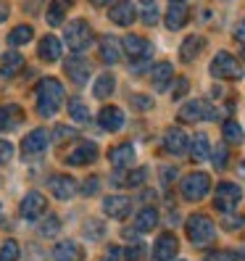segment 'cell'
<instances>
[{"instance_id": "obj_55", "label": "cell", "mask_w": 245, "mask_h": 261, "mask_svg": "<svg viewBox=\"0 0 245 261\" xmlns=\"http://www.w3.org/2000/svg\"><path fill=\"white\" fill-rule=\"evenodd\" d=\"M143 3H153V0H143Z\"/></svg>"}, {"instance_id": "obj_46", "label": "cell", "mask_w": 245, "mask_h": 261, "mask_svg": "<svg viewBox=\"0 0 245 261\" xmlns=\"http://www.w3.org/2000/svg\"><path fill=\"white\" fill-rule=\"evenodd\" d=\"M53 135H56V140H61V143H64V140H69V137H76V129H69V127H58Z\"/></svg>"}, {"instance_id": "obj_25", "label": "cell", "mask_w": 245, "mask_h": 261, "mask_svg": "<svg viewBox=\"0 0 245 261\" xmlns=\"http://www.w3.org/2000/svg\"><path fill=\"white\" fill-rule=\"evenodd\" d=\"M100 58H103V64H119L121 61V42L111 35H105L100 40Z\"/></svg>"}, {"instance_id": "obj_10", "label": "cell", "mask_w": 245, "mask_h": 261, "mask_svg": "<svg viewBox=\"0 0 245 261\" xmlns=\"http://www.w3.org/2000/svg\"><path fill=\"white\" fill-rule=\"evenodd\" d=\"M164 148L174 153V156H182V153L190 150V137L182 127H169L164 132Z\"/></svg>"}, {"instance_id": "obj_29", "label": "cell", "mask_w": 245, "mask_h": 261, "mask_svg": "<svg viewBox=\"0 0 245 261\" xmlns=\"http://www.w3.org/2000/svg\"><path fill=\"white\" fill-rule=\"evenodd\" d=\"M21 66H24V56L19 50H8V53H3V61H0V74L13 76V74H19Z\"/></svg>"}, {"instance_id": "obj_6", "label": "cell", "mask_w": 245, "mask_h": 261, "mask_svg": "<svg viewBox=\"0 0 245 261\" xmlns=\"http://www.w3.org/2000/svg\"><path fill=\"white\" fill-rule=\"evenodd\" d=\"M240 201H242V190L235 185V182H222V185H216L213 208H219L222 214H232Z\"/></svg>"}, {"instance_id": "obj_18", "label": "cell", "mask_w": 245, "mask_h": 261, "mask_svg": "<svg viewBox=\"0 0 245 261\" xmlns=\"http://www.w3.org/2000/svg\"><path fill=\"white\" fill-rule=\"evenodd\" d=\"M150 45H148V40H143V37H137V35H127L124 40H121V53H127L132 61H140V58H145V56H150Z\"/></svg>"}, {"instance_id": "obj_38", "label": "cell", "mask_w": 245, "mask_h": 261, "mask_svg": "<svg viewBox=\"0 0 245 261\" xmlns=\"http://www.w3.org/2000/svg\"><path fill=\"white\" fill-rule=\"evenodd\" d=\"M208 156L213 159V164H216V169H224V164H227V145H216Z\"/></svg>"}, {"instance_id": "obj_3", "label": "cell", "mask_w": 245, "mask_h": 261, "mask_svg": "<svg viewBox=\"0 0 245 261\" xmlns=\"http://www.w3.org/2000/svg\"><path fill=\"white\" fill-rule=\"evenodd\" d=\"M187 238L193 245H208L213 238H216V224H213L206 214H193L187 217Z\"/></svg>"}, {"instance_id": "obj_43", "label": "cell", "mask_w": 245, "mask_h": 261, "mask_svg": "<svg viewBox=\"0 0 245 261\" xmlns=\"http://www.w3.org/2000/svg\"><path fill=\"white\" fill-rule=\"evenodd\" d=\"M98 185H100V179H98V177H90L85 185H82V195H87V198L95 195V193H98Z\"/></svg>"}, {"instance_id": "obj_53", "label": "cell", "mask_w": 245, "mask_h": 261, "mask_svg": "<svg viewBox=\"0 0 245 261\" xmlns=\"http://www.w3.org/2000/svg\"><path fill=\"white\" fill-rule=\"evenodd\" d=\"M237 258H245V248H242V253H237Z\"/></svg>"}, {"instance_id": "obj_5", "label": "cell", "mask_w": 245, "mask_h": 261, "mask_svg": "<svg viewBox=\"0 0 245 261\" xmlns=\"http://www.w3.org/2000/svg\"><path fill=\"white\" fill-rule=\"evenodd\" d=\"M208 71H211V76H216V80H240L242 76L240 61L232 53H227V50H219L216 56H213Z\"/></svg>"}, {"instance_id": "obj_41", "label": "cell", "mask_w": 245, "mask_h": 261, "mask_svg": "<svg viewBox=\"0 0 245 261\" xmlns=\"http://www.w3.org/2000/svg\"><path fill=\"white\" fill-rule=\"evenodd\" d=\"M143 251H145V245L134 243V245H129V248L124 251V258L127 261H137V258H143Z\"/></svg>"}, {"instance_id": "obj_12", "label": "cell", "mask_w": 245, "mask_h": 261, "mask_svg": "<svg viewBox=\"0 0 245 261\" xmlns=\"http://www.w3.org/2000/svg\"><path fill=\"white\" fill-rule=\"evenodd\" d=\"M45 208H48V201H45V195L37 193V190L26 193L24 201H21V206H19V211H21L24 219H40L42 214H45Z\"/></svg>"}, {"instance_id": "obj_24", "label": "cell", "mask_w": 245, "mask_h": 261, "mask_svg": "<svg viewBox=\"0 0 245 261\" xmlns=\"http://www.w3.org/2000/svg\"><path fill=\"white\" fill-rule=\"evenodd\" d=\"M172 76H174V66L169 64V61H161V64H156V66H153V71H150L153 87H156L158 93H161V90H166V87H169Z\"/></svg>"}, {"instance_id": "obj_45", "label": "cell", "mask_w": 245, "mask_h": 261, "mask_svg": "<svg viewBox=\"0 0 245 261\" xmlns=\"http://www.w3.org/2000/svg\"><path fill=\"white\" fill-rule=\"evenodd\" d=\"M174 179H177V169L174 166H164L161 169V182H164V185H172Z\"/></svg>"}, {"instance_id": "obj_51", "label": "cell", "mask_w": 245, "mask_h": 261, "mask_svg": "<svg viewBox=\"0 0 245 261\" xmlns=\"http://www.w3.org/2000/svg\"><path fill=\"white\" fill-rule=\"evenodd\" d=\"M37 6H42V0H29L26 11H29V13H37Z\"/></svg>"}, {"instance_id": "obj_34", "label": "cell", "mask_w": 245, "mask_h": 261, "mask_svg": "<svg viewBox=\"0 0 245 261\" xmlns=\"http://www.w3.org/2000/svg\"><path fill=\"white\" fill-rule=\"evenodd\" d=\"M222 135H224V140H227V143H232V145H237V143L242 140V129H240L237 121H224Z\"/></svg>"}, {"instance_id": "obj_26", "label": "cell", "mask_w": 245, "mask_h": 261, "mask_svg": "<svg viewBox=\"0 0 245 261\" xmlns=\"http://www.w3.org/2000/svg\"><path fill=\"white\" fill-rule=\"evenodd\" d=\"M187 16H190V11L185 3H172L169 11H166V27L169 29H182L187 24Z\"/></svg>"}, {"instance_id": "obj_49", "label": "cell", "mask_w": 245, "mask_h": 261, "mask_svg": "<svg viewBox=\"0 0 245 261\" xmlns=\"http://www.w3.org/2000/svg\"><path fill=\"white\" fill-rule=\"evenodd\" d=\"M235 40H240V42L245 45V19H242V21L235 27Z\"/></svg>"}, {"instance_id": "obj_54", "label": "cell", "mask_w": 245, "mask_h": 261, "mask_svg": "<svg viewBox=\"0 0 245 261\" xmlns=\"http://www.w3.org/2000/svg\"><path fill=\"white\" fill-rule=\"evenodd\" d=\"M172 3H185V0H172Z\"/></svg>"}, {"instance_id": "obj_16", "label": "cell", "mask_w": 245, "mask_h": 261, "mask_svg": "<svg viewBox=\"0 0 245 261\" xmlns=\"http://www.w3.org/2000/svg\"><path fill=\"white\" fill-rule=\"evenodd\" d=\"M108 19H111L114 24H119V27H129V24H134L137 11H134V6H132V0H116L114 8L108 11Z\"/></svg>"}, {"instance_id": "obj_44", "label": "cell", "mask_w": 245, "mask_h": 261, "mask_svg": "<svg viewBox=\"0 0 245 261\" xmlns=\"http://www.w3.org/2000/svg\"><path fill=\"white\" fill-rule=\"evenodd\" d=\"M121 258H124V251H121L119 245H111V248L105 251V256H103L100 261H121Z\"/></svg>"}, {"instance_id": "obj_39", "label": "cell", "mask_w": 245, "mask_h": 261, "mask_svg": "<svg viewBox=\"0 0 245 261\" xmlns=\"http://www.w3.org/2000/svg\"><path fill=\"white\" fill-rule=\"evenodd\" d=\"M143 21H145L148 27H153V24H158V8L153 6V3H148V8L143 11Z\"/></svg>"}, {"instance_id": "obj_17", "label": "cell", "mask_w": 245, "mask_h": 261, "mask_svg": "<svg viewBox=\"0 0 245 261\" xmlns=\"http://www.w3.org/2000/svg\"><path fill=\"white\" fill-rule=\"evenodd\" d=\"M98 124L105 132H119L124 127V111L116 109V106H105V109L98 114Z\"/></svg>"}, {"instance_id": "obj_36", "label": "cell", "mask_w": 245, "mask_h": 261, "mask_svg": "<svg viewBox=\"0 0 245 261\" xmlns=\"http://www.w3.org/2000/svg\"><path fill=\"white\" fill-rule=\"evenodd\" d=\"M0 261H19V243L16 240H6L0 245Z\"/></svg>"}, {"instance_id": "obj_4", "label": "cell", "mask_w": 245, "mask_h": 261, "mask_svg": "<svg viewBox=\"0 0 245 261\" xmlns=\"http://www.w3.org/2000/svg\"><path fill=\"white\" fill-rule=\"evenodd\" d=\"M208 190H211V177L206 172H193V174H187L185 179L179 182V193L190 203L203 201V198L208 195Z\"/></svg>"}, {"instance_id": "obj_22", "label": "cell", "mask_w": 245, "mask_h": 261, "mask_svg": "<svg viewBox=\"0 0 245 261\" xmlns=\"http://www.w3.org/2000/svg\"><path fill=\"white\" fill-rule=\"evenodd\" d=\"M203 45H206V40H203L201 35H190V37H185V40H182V45H179V58L185 61V64H190V61H195L198 56H201Z\"/></svg>"}, {"instance_id": "obj_11", "label": "cell", "mask_w": 245, "mask_h": 261, "mask_svg": "<svg viewBox=\"0 0 245 261\" xmlns=\"http://www.w3.org/2000/svg\"><path fill=\"white\" fill-rule=\"evenodd\" d=\"M50 145V135L48 129H32L29 135H24V140H21V150L26 153V156H37V153H45V148Z\"/></svg>"}, {"instance_id": "obj_20", "label": "cell", "mask_w": 245, "mask_h": 261, "mask_svg": "<svg viewBox=\"0 0 245 261\" xmlns=\"http://www.w3.org/2000/svg\"><path fill=\"white\" fill-rule=\"evenodd\" d=\"M108 161H111V166H116V169L132 166V164H134V148H132V143H119V145H114L111 153H108Z\"/></svg>"}, {"instance_id": "obj_23", "label": "cell", "mask_w": 245, "mask_h": 261, "mask_svg": "<svg viewBox=\"0 0 245 261\" xmlns=\"http://www.w3.org/2000/svg\"><path fill=\"white\" fill-rule=\"evenodd\" d=\"M82 248L74 240H61L53 248V261H82Z\"/></svg>"}, {"instance_id": "obj_14", "label": "cell", "mask_w": 245, "mask_h": 261, "mask_svg": "<svg viewBox=\"0 0 245 261\" xmlns=\"http://www.w3.org/2000/svg\"><path fill=\"white\" fill-rule=\"evenodd\" d=\"M177 251H179L177 235L164 232V235H158L156 245H153V258H156V261H172V258L177 256Z\"/></svg>"}, {"instance_id": "obj_31", "label": "cell", "mask_w": 245, "mask_h": 261, "mask_svg": "<svg viewBox=\"0 0 245 261\" xmlns=\"http://www.w3.org/2000/svg\"><path fill=\"white\" fill-rule=\"evenodd\" d=\"M35 37V29L29 27V24H19V27H13L11 32H8V42L16 48V45H26V42H32Z\"/></svg>"}, {"instance_id": "obj_48", "label": "cell", "mask_w": 245, "mask_h": 261, "mask_svg": "<svg viewBox=\"0 0 245 261\" xmlns=\"http://www.w3.org/2000/svg\"><path fill=\"white\" fill-rule=\"evenodd\" d=\"M132 100H134V106H137V109H140V111L150 109V98H148V95H134Z\"/></svg>"}, {"instance_id": "obj_9", "label": "cell", "mask_w": 245, "mask_h": 261, "mask_svg": "<svg viewBox=\"0 0 245 261\" xmlns=\"http://www.w3.org/2000/svg\"><path fill=\"white\" fill-rule=\"evenodd\" d=\"M64 71H66V76H69L74 85L82 87L90 80V61L85 56H71V58L64 61Z\"/></svg>"}, {"instance_id": "obj_35", "label": "cell", "mask_w": 245, "mask_h": 261, "mask_svg": "<svg viewBox=\"0 0 245 261\" xmlns=\"http://www.w3.org/2000/svg\"><path fill=\"white\" fill-rule=\"evenodd\" d=\"M58 229H61V219L50 214V217H45V222L37 227V232H40V238H53Z\"/></svg>"}, {"instance_id": "obj_40", "label": "cell", "mask_w": 245, "mask_h": 261, "mask_svg": "<svg viewBox=\"0 0 245 261\" xmlns=\"http://www.w3.org/2000/svg\"><path fill=\"white\" fill-rule=\"evenodd\" d=\"M206 261H237V253L235 251H213Z\"/></svg>"}, {"instance_id": "obj_37", "label": "cell", "mask_w": 245, "mask_h": 261, "mask_svg": "<svg viewBox=\"0 0 245 261\" xmlns=\"http://www.w3.org/2000/svg\"><path fill=\"white\" fill-rule=\"evenodd\" d=\"M145 177H148V172H145V169L140 166V169H134V172H129V174L124 177V182H127L129 188H140L143 182H145Z\"/></svg>"}, {"instance_id": "obj_52", "label": "cell", "mask_w": 245, "mask_h": 261, "mask_svg": "<svg viewBox=\"0 0 245 261\" xmlns=\"http://www.w3.org/2000/svg\"><path fill=\"white\" fill-rule=\"evenodd\" d=\"M90 3H93V6H108L111 0H90Z\"/></svg>"}, {"instance_id": "obj_15", "label": "cell", "mask_w": 245, "mask_h": 261, "mask_svg": "<svg viewBox=\"0 0 245 261\" xmlns=\"http://www.w3.org/2000/svg\"><path fill=\"white\" fill-rule=\"evenodd\" d=\"M98 159V145L93 140H85L79 145H74V150L66 156V164L71 166H85V164H93Z\"/></svg>"}, {"instance_id": "obj_2", "label": "cell", "mask_w": 245, "mask_h": 261, "mask_svg": "<svg viewBox=\"0 0 245 261\" xmlns=\"http://www.w3.org/2000/svg\"><path fill=\"white\" fill-rule=\"evenodd\" d=\"M64 37H66V45L74 50V53H82V50H87L90 45H93V40H95V35H93V27H90L85 19H76V21H69L66 24V32H64Z\"/></svg>"}, {"instance_id": "obj_13", "label": "cell", "mask_w": 245, "mask_h": 261, "mask_svg": "<svg viewBox=\"0 0 245 261\" xmlns=\"http://www.w3.org/2000/svg\"><path fill=\"white\" fill-rule=\"evenodd\" d=\"M103 214L111 219H127L132 214V201L124 195H108L103 198Z\"/></svg>"}, {"instance_id": "obj_19", "label": "cell", "mask_w": 245, "mask_h": 261, "mask_svg": "<svg viewBox=\"0 0 245 261\" xmlns=\"http://www.w3.org/2000/svg\"><path fill=\"white\" fill-rule=\"evenodd\" d=\"M24 121V111L16 103H3L0 106V132H11L16 129V124Z\"/></svg>"}, {"instance_id": "obj_56", "label": "cell", "mask_w": 245, "mask_h": 261, "mask_svg": "<svg viewBox=\"0 0 245 261\" xmlns=\"http://www.w3.org/2000/svg\"><path fill=\"white\" fill-rule=\"evenodd\" d=\"M242 61H245V50H242Z\"/></svg>"}, {"instance_id": "obj_8", "label": "cell", "mask_w": 245, "mask_h": 261, "mask_svg": "<svg viewBox=\"0 0 245 261\" xmlns=\"http://www.w3.org/2000/svg\"><path fill=\"white\" fill-rule=\"evenodd\" d=\"M48 188L58 201H69V198H74L76 193H79V182H76L74 177H69V174H53L48 179Z\"/></svg>"}, {"instance_id": "obj_50", "label": "cell", "mask_w": 245, "mask_h": 261, "mask_svg": "<svg viewBox=\"0 0 245 261\" xmlns=\"http://www.w3.org/2000/svg\"><path fill=\"white\" fill-rule=\"evenodd\" d=\"M6 19H8V3L0 0V21H6Z\"/></svg>"}, {"instance_id": "obj_30", "label": "cell", "mask_w": 245, "mask_h": 261, "mask_svg": "<svg viewBox=\"0 0 245 261\" xmlns=\"http://www.w3.org/2000/svg\"><path fill=\"white\" fill-rule=\"evenodd\" d=\"M114 87H116V80H114V74H100L95 85H93V95L98 100H105L111 93H114Z\"/></svg>"}, {"instance_id": "obj_28", "label": "cell", "mask_w": 245, "mask_h": 261, "mask_svg": "<svg viewBox=\"0 0 245 261\" xmlns=\"http://www.w3.org/2000/svg\"><path fill=\"white\" fill-rule=\"evenodd\" d=\"M156 224H158V211L153 206H145L134 217V229L137 232H150V229H156Z\"/></svg>"}, {"instance_id": "obj_21", "label": "cell", "mask_w": 245, "mask_h": 261, "mask_svg": "<svg viewBox=\"0 0 245 261\" xmlns=\"http://www.w3.org/2000/svg\"><path fill=\"white\" fill-rule=\"evenodd\" d=\"M61 53H64V45H61V40H58V37L45 35V37L40 40V48H37L40 61H48V64H53V61H58V58H61Z\"/></svg>"}, {"instance_id": "obj_1", "label": "cell", "mask_w": 245, "mask_h": 261, "mask_svg": "<svg viewBox=\"0 0 245 261\" xmlns=\"http://www.w3.org/2000/svg\"><path fill=\"white\" fill-rule=\"evenodd\" d=\"M66 93H64V85L53 76H45V80L37 85V114L40 116H53L61 103H64Z\"/></svg>"}, {"instance_id": "obj_42", "label": "cell", "mask_w": 245, "mask_h": 261, "mask_svg": "<svg viewBox=\"0 0 245 261\" xmlns=\"http://www.w3.org/2000/svg\"><path fill=\"white\" fill-rule=\"evenodd\" d=\"M11 159H13V145L6 143V140H0V166L8 164Z\"/></svg>"}, {"instance_id": "obj_7", "label": "cell", "mask_w": 245, "mask_h": 261, "mask_svg": "<svg viewBox=\"0 0 245 261\" xmlns=\"http://www.w3.org/2000/svg\"><path fill=\"white\" fill-rule=\"evenodd\" d=\"M179 121H185V124H195V121H203V119H213L216 111L211 109L206 100H190L179 109Z\"/></svg>"}, {"instance_id": "obj_27", "label": "cell", "mask_w": 245, "mask_h": 261, "mask_svg": "<svg viewBox=\"0 0 245 261\" xmlns=\"http://www.w3.org/2000/svg\"><path fill=\"white\" fill-rule=\"evenodd\" d=\"M208 153H211L208 135H206V132H198L193 140H190V156H193V161H206Z\"/></svg>"}, {"instance_id": "obj_47", "label": "cell", "mask_w": 245, "mask_h": 261, "mask_svg": "<svg viewBox=\"0 0 245 261\" xmlns=\"http://www.w3.org/2000/svg\"><path fill=\"white\" fill-rule=\"evenodd\" d=\"M187 80H185V76H179V80H177V87H174V98H182V95H185L187 93Z\"/></svg>"}, {"instance_id": "obj_33", "label": "cell", "mask_w": 245, "mask_h": 261, "mask_svg": "<svg viewBox=\"0 0 245 261\" xmlns=\"http://www.w3.org/2000/svg\"><path fill=\"white\" fill-rule=\"evenodd\" d=\"M69 114H71V119L76 121V124H87L90 121V109L82 103V98H71L69 100Z\"/></svg>"}, {"instance_id": "obj_32", "label": "cell", "mask_w": 245, "mask_h": 261, "mask_svg": "<svg viewBox=\"0 0 245 261\" xmlns=\"http://www.w3.org/2000/svg\"><path fill=\"white\" fill-rule=\"evenodd\" d=\"M74 6V0H53V6H50V11H48V24L50 27H58L61 21H64V16H66V11Z\"/></svg>"}]
</instances>
